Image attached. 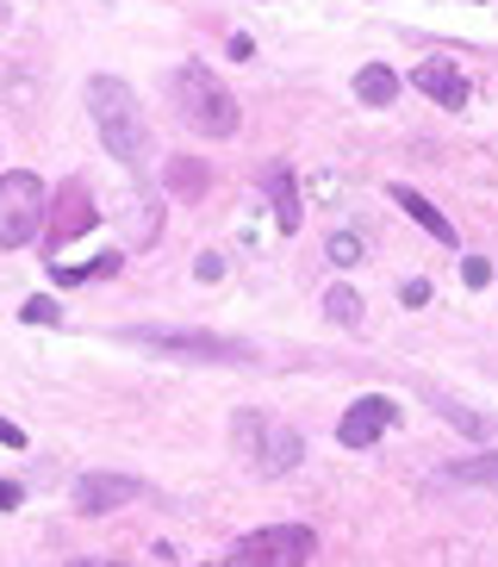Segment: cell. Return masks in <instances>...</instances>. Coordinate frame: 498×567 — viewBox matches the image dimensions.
Wrapping results in <instances>:
<instances>
[{
    "mask_svg": "<svg viewBox=\"0 0 498 567\" xmlns=\"http://www.w3.org/2000/svg\"><path fill=\"white\" fill-rule=\"evenodd\" d=\"M362 256H367V244H362L355 231H336V237H331V262H336V268H355Z\"/></svg>",
    "mask_w": 498,
    "mask_h": 567,
    "instance_id": "17",
    "label": "cell"
},
{
    "mask_svg": "<svg viewBox=\"0 0 498 567\" xmlns=\"http://www.w3.org/2000/svg\"><path fill=\"white\" fill-rule=\"evenodd\" d=\"M443 481H455V486H492V493H498V455H474V462L443 467Z\"/></svg>",
    "mask_w": 498,
    "mask_h": 567,
    "instance_id": "14",
    "label": "cell"
},
{
    "mask_svg": "<svg viewBox=\"0 0 498 567\" xmlns=\"http://www.w3.org/2000/svg\"><path fill=\"white\" fill-rule=\"evenodd\" d=\"M262 194L274 200V218H281V231H299V182H293V168L287 163H268L262 168Z\"/></svg>",
    "mask_w": 498,
    "mask_h": 567,
    "instance_id": "10",
    "label": "cell"
},
{
    "mask_svg": "<svg viewBox=\"0 0 498 567\" xmlns=\"http://www.w3.org/2000/svg\"><path fill=\"white\" fill-rule=\"evenodd\" d=\"M87 225H94V200H87L82 182H63V213L50 218V231H56V244H69V237H82Z\"/></svg>",
    "mask_w": 498,
    "mask_h": 567,
    "instance_id": "11",
    "label": "cell"
},
{
    "mask_svg": "<svg viewBox=\"0 0 498 567\" xmlns=\"http://www.w3.org/2000/svg\"><path fill=\"white\" fill-rule=\"evenodd\" d=\"M69 567H125V561H94V555H87V561H69Z\"/></svg>",
    "mask_w": 498,
    "mask_h": 567,
    "instance_id": "24",
    "label": "cell"
},
{
    "mask_svg": "<svg viewBox=\"0 0 498 567\" xmlns=\"http://www.w3.org/2000/svg\"><path fill=\"white\" fill-rule=\"evenodd\" d=\"M194 275H199V281H218V275H225V262H218V256H199Z\"/></svg>",
    "mask_w": 498,
    "mask_h": 567,
    "instance_id": "20",
    "label": "cell"
},
{
    "mask_svg": "<svg viewBox=\"0 0 498 567\" xmlns=\"http://www.w3.org/2000/svg\"><path fill=\"white\" fill-rule=\"evenodd\" d=\"M231 450L243 455L256 474H287V467H299V455H305V436H299L293 424H281V417H268V412H237L231 417Z\"/></svg>",
    "mask_w": 498,
    "mask_h": 567,
    "instance_id": "3",
    "label": "cell"
},
{
    "mask_svg": "<svg viewBox=\"0 0 498 567\" xmlns=\"http://www.w3.org/2000/svg\"><path fill=\"white\" fill-rule=\"evenodd\" d=\"M0 443H7V450H19V443H25V431H19V424H7V417H0Z\"/></svg>",
    "mask_w": 498,
    "mask_h": 567,
    "instance_id": "23",
    "label": "cell"
},
{
    "mask_svg": "<svg viewBox=\"0 0 498 567\" xmlns=\"http://www.w3.org/2000/svg\"><path fill=\"white\" fill-rule=\"evenodd\" d=\"M87 106H94V125L106 137V151L125 168H144L149 163V118H144L132 87L118 82V75H94L87 82Z\"/></svg>",
    "mask_w": 498,
    "mask_h": 567,
    "instance_id": "1",
    "label": "cell"
},
{
    "mask_svg": "<svg viewBox=\"0 0 498 567\" xmlns=\"http://www.w3.org/2000/svg\"><path fill=\"white\" fill-rule=\"evenodd\" d=\"M324 312H331L336 324H362V293H355V287H331V293H324Z\"/></svg>",
    "mask_w": 498,
    "mask_h": 567,
    "instance_id": "16",
    "label": "cell"
},
{
    "mask_svg": "<svg viewBox=\"0 0 498 567\" xmlns=\"http://www.w3.org/2000/svg\"><path fill=\"white\" fill-rule=\"evenodd\" d=\"M125 343L149 355H168V362H256L243 337H212V331H163V324H132Z\"/></svg>",
    "mask_w": 498,
    "mask_h": 567,
    "instance_id": "4",
    "label": "cell"
},
{
    "mask_svg": "<svg viewBox=\"0 0 498 567\" xmlns=\"http://www.w3.org/2000/svg\"><path fill=\"white\" fill-rule=\"evenodd\" d=\"M175 106H181V118L194 125V132H206V137H237V125H243L231 87L218 82L206 63H181V69H175Z\"/></svg>",
    "mask_w": 498,
    "mask_h": 567,
    "instance_id": "2",
    "label": "cell"
},
{
    "mask_svg": "<svg viewBox=\"0 0 498 567\" xmlns=\"http://www.w3.org/2000/svg\"><path fill=\"white\" fill-rule=\"evenodd\" d=\"M430 300V281H405V306H424Z\"/></svg>",
    "mask_w": 498,
    "mask_h": 567,
    "instance_id": "22",
    "label": "cell"
},
{
    "mask_svg": "<svg viewBox=\"0 0 498 567\" xmlns=\"http://www.w3.org/2000/svg\"><path fill=\"white\" fill-rule=\"evenodd\" d=\"M355 94H362L367 106H386V101L398 94V75H393L386 63H367L362 75H355Z\"/></svg>",
    "mask_w": 498,
    "mask_h": 567,
    "instance_id": "13",
    "label": "cell"
},
{
    "mask_svg": "<svg viewBox=\"0 0 498 567\" xmlns=\"http://www.w3.org/2000/svg\"><path fill=\"white\" fill-rule=\"evenodd\" d=\"M412 82L424 87L436 106H448V113H455V106H467V75H461L455 63H417Z\"/></svg>",
    "mask_w": 498,
    "mask_h": 567,
    "instance_id": "9",
    "label": "cell"
},
{
    "mask_svg": "<svg viewBox=\"0 0 498 567\" xmlns=\"http://www.w3.org/2000/svg\"><path fill=\"white\" fill-rule=\"evenodd\" d=\"M393 200H398V206H405V213H412V218H417V225H424V231H430V237H436V244H455V225H448V218H443V213H436V206H430V200H424V194H417V187H405V182H398V187H393Z\"/></svg>",
    "mask_w": 498,
    "mask_h": 567,
    "instance_id": "12",
    "label": "cell"
},
{
    "mask_svg": "<svg viewBox=\"0 0 498 567\" xmlns=\"http://www.w3.org/2000/svg\"><path fill=\"white\" fill-rule=\"evenodd\" d=\"M19 318H25V324H56L63 312H56V300H50V293H38V300H25V312H19Z\"/></svg>",
    "mask_w": 498,
    "mask_h": 567,
    "instance_id": "18",
    "label": "cell"
},
{
    "mask_svg": "<svg viewBox=\"0 0 498 567\" xmlns=\"http://www.w3.org/2000/svg\"><path fill=\"white\" fill-rule=\"evenodd\" d=\"M318 549V536L305 530V524H268V530L243 536L231 555H225V567H305Z\"/></svg>",
    "mask_w": 498,
    "mask_h": 567,
    "instance_id": "6",
    "label": "cell"
},
{
    "mask_svg": "<svg viewBox=\"0 0 498 567\" xmlns=\"http://www.w3.org/2000/svg\"><path fill=\"white\" fill-rule=\"evenodd\" d=\"M19 499H25V493H19L13 481H0V512H19Z\"/></svg>",
    "mask_w": 498,
    "mask_h": 567,
    "instance_id": "21",
    "label": "cell"
},
{
    "mask_svg": "<svg viewBox=\"0 0 498 567\" xmlns=\"http://www.w3.org/2000/svg\"><path fill=\"white\" fill-rule=\"evenodd\" d=\"M461 281H467V287H486V281H492V262H486V256H467V262H461Z\"/></svg>",
    "mask_w": 498,
    "mask_h": 567,
    "instance_id": "19",
    "label": "cell"
},
{
    "mask_svg": "<svg viewBox=\"0 0 498 567\" xmlns=\"http://www.w3.org/2000/svg\"><path fill=\"white\" fill-rule=\"evenodd\" d=\"M132 499H144L137 474H82V486H75V512L82 517H106L113 505H132Z\"/></svg>",
    "mask_w": 498,
    "mask_h": 567,
    "instance_id": "8",
    "label": "cell"
},
{
    "mask_svg": "<svg viewBox=\"0 0 498 567\" xmlns=\"http://www.w3.org/2000/svg\"><path fill=\"white\" fill-rule=\"evenodd\" d=\"M168 187H175L181 200L206 194V163H194V156H175V163H168Z\"/></svg>",
    "mask_w": 498,
    "mask_h": 567,
    "instance_id": "15",
    "label": "cell"
},
{
    "mask_svg": "<svg viewBox=\"0 0 498 567\" xmlns=\"http://www.w3.org/2000/svg\"><path fill=\"white\" fill-rule=\"evenodd\" d=\"M50 218V194L38 175L13 168V175H0V250H19V244H32L44 231Z\"/></svg>",
    "mask_w": 498,
    "mask_h": 567,
    "instance_id": "5",
    "label": "cell"
},
{
    "mask_svg": "<svg viewBox=\"0 0 498 567\" xmlns=\"http://www.w3.org/2000/svg\"><path fill=\"white\" fill-rule=\"evenodd\" d=\"M393 424H398V405L386 400V393H367V400H355V405L343 412V424H336V443H349V450H367V443H381Z\"/></svg>",
    "mask_w": 498,
    "mask_h": 567,
    "instance_id": "7",
    "label": "cell"
}]
</instances>
